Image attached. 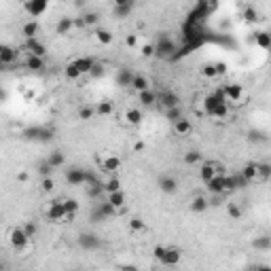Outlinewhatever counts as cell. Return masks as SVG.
Wrapping results in <instances>:
<instances>
[{
    "label": "cell",
    "instance_id": "obj_1",
    "mask_svg": "<svg viewBox=\"0 0 271 271\" xmlns=\"http://www.w3.org/2000/svg\"><path fill=\"white\" fill-rule=\"evenodd\" d=\"M203 114L205 117H212V119H229V106L227 102L223 100L221 91L216 93H208L203 98Z\"/></svg>",
    "mask_w": 271,
    "mask_h": 271
},
{
    "label": "cell",
    "instance_id": "obj_2",
    "mask_svg": "<svg viewBox=\"0 0 271 271\" xmlns=\"http://www.w3.org/2000/svg\"><path fill=\"white\" fill-rule=\"evenodd\" d=\"M221 95H223V100L227 102L229 108H242V106H246V102H248V91L242 85H237V83H227V85L221 89Z\"/></svg>",
    "mask_w": 271,
    "mask_h": 271
},
{
    "label": "cell",
    "instance_id": "obj_3",
    "mask_svg": "<svg viewBox=\"0 0 271 271\" xmlns=\"http://www.w3.org/2000/svg\"><path fill=\"white\" fill-rule=\"evenodd\" d=\"M153 256L157 259L161 265H178L180 259H182V250L176 248V246H163V244H157L153 248Z\"/></svg>",
    "mask_w": 271,
    "mask_h": 271
},
{
    "label": "cell",
    "instance_id": "obj_4",
    "mask_svg": "<svg viewBox=\"0 0 271 271\" xmlns=\"http://www.w3.org/2000/svg\"><path fill=\"white\" fill-rule=\"evenodd\" d=\"M6 240H9V246L15 250V252H28L32 248V240L23 231V227H13L9 231V235H6Z\"/></svg>",
    "mask_w": 271,
    "mask_h": 271
},
{
    "label": "cell",
    "instance_id": "obj_5",
    "mask_svg": "<svg viewBox=\"0 0 271 271\" xmlns=\"http://www.w3.org/2000/svg\"><path fill=\"white\" fill-rule=\"evenodd\" d=\"M45 216H47V221L53 223V225H64V223H68L66 212H64V205H62V197L51 199V202L45 205Z\"/></svg>",
    "mask_w": 271,
    "mask_h": 271
},
{
    "label": "cell",
    "instance_id": "obj_6",
    "mask_svg": "<svg viewBox=\"0 0 271 271\" xmlns=\"http://www.w3.org/2000/svg\"><path fill=\"white\" fill-rule=\"evenodd\" d=\"M98 165L108 174H119V170L123 167V159L117 153H104L98 155Z\"/></svg>",
    "mask_w": 271,
    "mask_h": 271
},
{
    "label": "cell",
    "instance_id": "obj_7",
    "mask_svg": "<svg viewBox=\"0 0 271 271\" xmlns=\"http://www.w3.org/2000/svg\"><path fill=\"white\" fill-rule=\"evenodd\" d=\"M227 170H225L223 163H218V161H203V163H199V180L205 184L210 178H214L216 174H225Z\"/></svg>",
    "mask_w": 271,
    "mask_h": 271
},
{
    "label": "cell",
    "instance_id": "obj_8",
    "mask_svg": "<svg viewBox=\"0 0 271 271\" xmlns=\"http://www.w3.org/2000/svg\"><path fill=\"white\" fill-rule=\"evenodd\" d=\"M240 174H242V178L246 180L248 184L263 182V178H261V163H259V161H248V163L240 170Z\"/></svg>",
    "mask_w": 271,
    "mask_h": 271
},
{
    "label": "cell",
    "instance_id": "obj_9",
    "mask_svg": "<svg viewBox=\"0 0 271 271\" xmlns=\"http://www.w3.org/2000/svg\"><path fill=\"white\" fill-rule=\"evenodd\" d=\"M51 6V0H25V4H23V9L25 13H28L30 17H41L47 13V9Z\"/></svg>",
    "mask_w": 271,
    "mask_h": 271
},
{
    "label": "cell",
    "instance_id": "obj_10",
    "mask_svg": "<svg viewBox=\"0 0 271 271\" xmlns=\"http://www.w3.org/2000/svg\"><path fill=\"white\" fill-rule=\"evenodd\" d=\"M121 121H123V125H127V127H138L142 121H144V114H142L140 108L130 106L121 113Z\"/></svg>",
    "mask_w": 271,
    "mask_h": 271
},
{
    "label": "cell",
    "instance_id": "obj_11",
    "mask_svg": "<svg viewBox=\"0 0 271 271\" xmlns=\"http://www.w3.org/2000/svg\"><path fill=\"white\" fill-rule=\"evenodd\" d=\"M87 170H81V167H70L66 170V182L70 186H81V184H87Z\"/></svg>",
    "mask_w": 271,
    "mask_h": 271
},
{
    "label": "cell",
    "instance_id": "obj_12",
    "mask_svg": "<svg viewBox=\"0 0 271 271\" xmlns=\"http://www.w3.org/2000/svg\"><path fill=\"white\" fill-rule=\"evenodd\" d=\"M178 104H180V98L174 91H161V93H157V104H155V106H159L161 111H167V108L178 106Z\"/></svg>",
    "mask_w": 271,
    "mask_h": 271
},
{
    "label": "cell",
    "instance_id": "obj_13",
    "mask_svg": "<svg viewBox=\"0 0 271 271\" xmlns=\"http://www.w3.org/2000/svg\"><path fill=\"white\" fill-rule=\"evenodd\" d=\"M157 186H159L161 193H165V195H174V193L178 191V180L174 176H170V174H163V176H159Z\"/></svg>",
    "mask_w": 271,
    "mask_h": 271
},
{
    "label": "cell",
    "instance_id": "obj_14",
    "mask_svg": "<svg viewBox=\"0 0 271 271\" xmlns=\"http://www.w3.org/2000/svg\"><path fill=\"white\" fill-rule=\"evenodd\" d=\"M17 60H19V51L15 47L0 45V64H2V66H11V64H15Z\"/></svg>",
    "mask_w": 271,
    "mask_h": 271
},
{
    "label": "cell",
    "instance_id": "obj_15",
    "mask_svg": "<svg viewBox=\"0 0 271 271\" xmlns=\"http://www.w3.org/2000/svg\"><path fill=\"white\" fill-rule=\"evenodd\" d=\"M23 49H25V53H28V55H38V57L47 55V47H45V45L38 41V36L36 38H25Z\"/></svg>",
    "mask_w": 271,
    "mask_h": 271
},
{
    "label": "cell",
    "instance_id": "obj_16",
    "mask_svg": "<svg viewBox=\"0 0 271 271\" xmlns=\"http://www.w3.org/2000/svg\"><path fill=\"white\" fill-rule=\"evenodd\" d=\"M62 205H64V212H66L68 223H72L74 218H76V214H79V210H81L79 199H74V197H62Z\"/></svg>",
    "mask_w": 271,
    "mask_h": 271
},
{
    "label": "cell",
    "instance_id": "obj_17",
    "mask_svg": "<svg viewBox=\"0 0 271 271\" xmlns=\"http://www.w3.org/2000/svg\"><path fill=\"white\" fill-rule=\"evenodd\" d=\"M210 193H214V195H227V184H225V174H216L214 178H210L208 182H205Z\"/></svg>",
    "mask_w": 271,
    "mask_h": 271
},
{
    "label": "cell",
    "instance_id": "obj_18",
    "mask_svg": "<svg viewBox=\"0 0 271 271\" xmlns=\"http://www.w3.org/2000/svg\"><path fill=\"white\" fill-rule=\"evenodd\" d=\"M106 202L113 205V208H117L119 210V214L123 212V208L127 205V195L123 193V189H119V191H113V193H106Z\"/></svg>",
    "mask_w": 271,
    "mask_h": 271
},
{
    "label": "cell",
    "instance_id": "obj_19",
    "mask_svg": "<svg viewBox=\"0 0 271 271\" xmlns=\"http://www.w3.org/2000/svg\"><path fill=\"white\" fill-rule=\"evenodd\" d=\"M174 53V43L167 36H159V41L155 43V55L159 57H170Z\"/></svg>",
    "mask_w": 271,
    "mask_h": 271
},
{
    "label": "cell",
    "instance_id": "obj_20",
    "mask_svg": "<svg viewBox=\"0 0 271 271\" xmlns=\"http://www.w3.org/2000/svg\"><path fill=\"white\" fill-rule=\"evenodd\" d=\"M72 64L76 66V70L81 72V76H89V72H91V68L95 66V60L89 55H83V57H74Z\"/></svg>",
    "mask_w": 271,
    "mask_h": 271
},
{
    "label": "cell",
    "instance_id": "obj_21",
    "mask_svg": "<svg viewBox=\"0 0 271 271\" xmlns=\"http://www.w3.org/2000/svg\"><path fill=\"white\" fill-rule=\"evenodd\" d=\"M174 134L180 136V138H186V136H191L193 134V123H191V119H186V117H180L178 121H174Z\"/></svg>",
    "mask_w": 271,
    "mask_h": 271
},
{
    "label": "cell",
    "instance_id": "obj_22",
    "mask_svg": "<svg viewBox=\"0 0 271 271\" xmlns=\"http://www.w3.org/2000/svg\"><path fill=\"white\" fill-rule=\"evenodd\" d=\"M74 17H60V22L55 23V34L57 36H68L70 32H74Z\"/></svg>",
    "mask_w": 271,
    "mask_h": 271
},
{
    "label": "cell",
    "instance_id": "obj_23",
    "mask_svg": "<svg viewBox=\"0 0 271 271\" xmlns=\"http://www.w3.org/2000/svg\"><path fill=\"white\" fill-rule=\"evenodd\" d=\"M98 19H100V15L95 11H87V13H83L81 17L74 19V25L76 28H91V25L98 23Z\"/></svg>",
    "mask_w": 271,
    "mask_h": 271
},
{
    "label": "cell",
    "instance_id": "obj_24",
    "mask_svg": "<svg viewBox=\"0 0 271 271\" xmlns=\"http://www.w3.org/2000/svg\"><path fill=\"white\" fill-rule=\"evenodd\" d=\"M151 79H148L146 74H136L134 72V79H132V85H130V89H134L136 93H140V91H146V89H151Z\"/></svg>",
    "mask_w": 271,
    "mask_h": 271
},
{
    "label": "cell",
    "instance_id": "obj_25",
    "mask_svg": "<svg viewBox=\"0 0 271 271\" xmlns=\"http://www.w3.org/2000/svg\"><path fill=\"white\" fill-rule=\"evenodd\" d=\"M93 41L98 43V45H102V47H108V45H113V41H114V34L111 30H106V28H98L93 32Z\"/></svg>",
    "mask_w": 271,
    "mask_h": 271
},
{
    "label": "cell",
    "instance_id": "obj_26",
    "mask_svg": "<svg viewBox=\"0 0 271 271\" xmlns=\"http://www.w3.org/2000/svg\"><path fill=\"white\" fill-rule=\"evenodd\" d=\"M127 229H130V233H134V235H142V233H146V231H148L146 223L142 221L140 216H132L130 221H127Z\"/></svg>",
    "mask_w": 271,
    "mask_h": 271
},
{
    "label": "cell",
    "instance_id": "obj_27",
    "mask_svg": "<svg viewBox=\"0 0 271 271\" xmlns=\"http://www.w3.org/2000/svg\"><path fill=\"white\" fill-rule=\"evenodd\" d=\"M191 212H195V214H203L205 210L210 208V202H208V197H203V195H195L191 199Z\"/></svg>",
    "mask_w": 271,
    "mask_h": 271
},
{
    "label": "cell",
    "instance_id": "obj_28",
    "mask_svg": "<svg viewBox=\"0 0 271 271\" xmlns=\"http://www.w3.org/2000/svg\"><path fill=\"white\" fill-rule=\"evenodd\" d=\"M114 114V104L111 100H102L95 104V117H111Z\"/></svg>",
    "mask_w": 271,
    "mask_h": 271
},
{
    "label": "cell",
    "instance_id": "obj_29",
    "mask_svg": "<svg viewBox=\"0 0 271 271\" xmlns=\"http://www.w3.org/2000/svg\"><path fill=\"white\" fill-rule=\"evenodd\" d=\"M138 102H140L142 106L151 108V106L157 104V93L153 91V87H151V89H146V91H140V93H138Z\"/></svg>",
    "mask_w": 271,
    "mask_h": 271
},
{
    "label": "cell",
    "instance_id": "obj_30",
    "mask_svg": "<svg viewBox=\"0 0 271 271\" xmlns=\"http://www.w3.org/2000/svg\"><path fill=\"white\" fill-rule=\"evenodd\" d=\"M38 32H41V28H38L36 19H30V22H25V23L22 25V34H23V38H36Z\"/></svg>",
    "mask_w": 271,
    "mask_h": 271
},
{
    "label": "cell",
    "instance_id": "obj_31",
    "mask_svg": "<svg viewBox=\"0 0 271 271\" xmlns=\"http://www.w3.org/2000/svg\"><path fill=\"white\" fill-rule=\"evenodd\" d=\"M25 68L32 70V72H41V70H45V57L28 55V60H25Z\"/></svg>",
    "mask_w": 271,
    "mask_h": 271
},
{
    "label": "cell",
    "instance_id": "obj_32",
    "mask_svg": "<svg viewBox=\"0 0 271 271\" xmlns=\"http://www.w3.org/2000/svg\"><path fill=\"white\" fill-rule=\"evenodd\" d=\"M254 45L259 47L261 51H267L271 47V36H269V32H256L254 34Z\"/></svg>",
    "mask_w": 271,
    "mask_h": 271
},
{
    "label": "cell",
    "instance_id": "obj_33",
    "mask_svg": "<svg viewBox=\"0 0 271 271\" xmlns=\"http://www.w3.org/2000/svg\"><path fill=\"white\" fill-rule=\"evenodd\" d=\"M132 79H134V72L130 68H121L117 72V85L119 87H130L132 85Z\"/></svg>",
    "mask_w": 271,
    "mask_h": 271
},
{
    "label": "cell",
    "instance_id": "obj_34",
    "mask_svg": "<svg viewBox=\"0 0 271 271\" xmlns=\"http://www.w3.org/2000/svg\"><path fill=\"white\" fill-rule=\"evenodd\" d=\"M47 163L53 167V170H60V167H64V163H66V157H64L62 151H53L47 157Z\"/></svg>",
    "mask_w": 271,
    "mask_h": 271
},
{
    "label": "cell",
    "instance_id": "obj_35",
    "mask_svg": "<svg viewBox=\"0 0 271 271\" xmlns=\"http://www.w3.org/2000/svg\"><path fill=\"white\" fill-rule=\"evenodd\" d=\"M102 189H104V195H106V193H113V191H119L121 189V180H119L117 174H113L108 180H104V182H102Z\"/></svg>",
    "mask_w": 271,
    "mask_h": 271
},
{
    "label": "cell",
    "instance_id": "obj_36",
    "mask_svg": "<svg viewBox=\"0 0 271 271\" xmlns=\"http://www.w3.org/2000/svg\"><path fill=\"white\" fill-rule=\"evenodd\" d=\"M199 74L203 76V79H208V81H214L218 79V74H216V68H214V62H205L202 70H199Z\"/></svg>",
    "mask_w": 271,
    "mask_h": 271
},
{
    "label": "cell",
    "instance_id": "obj_37",
    "mask_svg": "<svg viewBox=\"0 0 271 271\" xmlns=\"http://www.w3.org/2000/svg\"><path fill=\"white\" fill-rule=\"evenodd\" d=\"M163 114H165V119L170 121V123H174V121H178L180 117H184L182 114V106H172V108H167V111H163Z\"/></svg>",
    "mask_w": 271,
    "mask_h": 271
},
{
    "label": "cell",
    "instance_id": "obj_38",
    "mask_svg": "<svg viewBox=\"0 0 271 271\" xmlns=\"http://www.w3.org/2000/svg\"><path fill=\"white\" fill-rule=\"evenodd\" d=\"M64 76H66L68 81H79L81 79V72L76 70V66H74L72 62H68V66L64 68Z\"/></svg>",
    "mask_w": 271,
    "mask_h": 271
},
{
    "label": "cell",
    "instance_id": "obj_39",
    "mask_svg": "<svg viewBox=\"0 0 271 271\" xmlns=\"http://www.w3.org/2000/svg\"><path fill=\"white\" fill-rule=\"evenodd\" d=\"M184 163L186 165H199V163H202V153H199V151L184 153Z\"/></svg>",
    "mask_w": 271,
    "mask_h": 271
},
{
    "label": "cell",
    "instance_id": "obj_40",
    "mask_svg": "<svg viewBox=\"0 0 271 271\" xmlns=\"http://www.w3.org/2000/svg\"><path fill=\"white\" fill-rule=\"evenodd\" d=\"M81 246L83 248H98L100 246V240H98V237H95V235H81Z\"/></svg>",
    "mask_w": 271,
    "mask_h": 271
},
{
    "label": "cell",
    "instance_id": "obj_41",
    "mask_svg": "<svg viewBox=\"0 0 271 271\" xmlns=\"http://www.w3.org/2000/svg\"><path fill=\"white\" fill-rule=\"evenodd\" d=\"M53 189H55V180H53V176H43V180H41V191L43 193H53Z\"/></svg>",
    "mask_w": 271,
    "mask_h": 271
},
{
    "label": "cell",
    "instance_id": "obj_42",
    "mask_svg": "<svg viewBox=\"0 0 271 271\" xmlns=\"http://www.w3.org/2000/svg\"><path fill=\"white\" fill-rule=\"evenodd\" d=\"M95 117V106H81L79 108V119L83 121H91Z\"/></svg>",
    "mask_w": 271,
    "mask_h": 271
},
{
    "label": "cell",
    "instance_id": "obj_43",
    "mask_svg": "<svg viewBox=\"0 0 271 271\" xmlns=\"http://www.w3.org/2000/svg\"><path fill=\"white\" fill-rule=\"evenodd\" d=\"M227 212H229V216L233 218V221H237V218H242V214H244V212H242V208H240V205H237L235 202L227 203Z\"/></svg>",
    "mask_w": 271,
    "mask_h": 271
},
{
    "label": "cell",
    "instance_id": "obj_44",
    "mask_svg": "<svg viewBox=\"0 0 271 271\" xmlns=\"http://www.w3.org/2000/svg\"><path fill=\"white\" fill-rule=\"evenodd\" d=\"M132 11H134V4H123V6H114V15L121 17V19H125L127 15H132Z\"/></svg>",
    "mask_w": 271,
    "mask_h": 271
},
{
    "label": "cell",
    "instance_id": "obj_45",
    "mask_svg": "<svg viewBox=\"0 0 271 271\" xmlns=\"http://www.w3.org/2000/svg\"><path fill=\"white\" fill-rule=\"evenodd\" d=\"M23 231H25V233H28V237H30V240H34V237H36V233H38V225H36L34 221H28V223L23 225Z\"/></svg>",
    "mask_w": 271,
    "mask_h": 271
},
{
    "label": "cell",
    "instance_id": "obj_46",
    "mask_svg": "<svg viewBox=\"0 0 271 271\" xmlns=\"http://www.w3.org/2000/svg\"><path fill=\"white\" fill-rule=\"evenodd\" d=\"M256 19H259V13H256V9L248 6V9L244 11V22H246V23H254Z\"/></svg>",
    "mask_w": 271,
    "mask_h": 271
},
{
    "label": "cell",
    "instance_id": "obj_47",
    "mask_svg": "<svg viewBox=\"0 0 271 271\" xmlns=\"http://www.w3.org/2000/svg\"><path fill=\"white\" fill-rule=\"evenodd\" d=\"M138 51H140V55H142V57H153V55H155V45H153V43L140 45Z\"/></svg>",
    "mask_w": 271,
    "mask_h": 271
},
{
    "label": "cell",
    "instance_id": "obj_48",
    "mask_svg": "<svg viewBox=\"0 0 271 271\" xmlns=\"http://www.w3.org/2000/svg\"><path fill=\"white\" fill-rule=\"evenodd\" d=\"M125 45H127L130 49H138L140 45H142V43H140V36H138V34H127Z\"/></svg>",
    "mask_w": 271,
    "mask_h": 271
},
{
    "label": "cell",
    "instance_id": "obj_49",
    "mask_svg": "<svg viewBox=\"0 0 271 271\" xmlns=\"http://www.w3.org/2000/svg\"><path fill=\"white\" fill-rule=\"evenodd\" d=\"M106 74V68L102 66V64L95 62V66L91 68V72H89V76H93V79H100V76H104Z\"/></svg>",
    "mask_w": 271,
    "mask_h": 271
},
{
    "label": "cell",
    "instance_id": "obj_50",
    "mask_svg": "<svg viewBox=\"0 0 271 271\" xmlns=\"http://www.w3.org/2000/svg\"><path fill=\"white\" fill-rule=\"evenodd\" d=\"M38 174H41V176H51V174H53V167H51L47 161H43L41 165H38V170H36Z\"/></svg>",
    "mask_w": 271,
    "mask_h": 271
},
{
    "label": "cell",
    "instance_id": "obj_51",
    "mask_svg": "<svg viewBox=\"0 0 271 271\" xmlns=\"http://www.w3.org/2000/svg\"><path fill=\"white\" fill-rule=\"evenodd\" d=\"M214 68H216V74L218 76H223V74H227V62H214Z\"/></svg>",
    "mask_w": 271,
    "mask_h": 271
},
{
    "label": "cell",
    "instance_id": "obj_52",
    "mask_svg": "<svg viewBox=\"0 0 271 271\" xmlns=\"http://www.w3.org/2000/svg\"><path fill=\"white\" fill-rule=\"evenodd\" d=\"M254 248H259V250H269V240H267V237L254 240Z\"/></svg>",
    "mask_w": 271,
    "mask_h": 271
},
{
    "label": "cell",
    "instance_id": "obj_53",
    "mask_svg": "<svg viewBox=\"0 0 271 271\" xmlns=\"http://www.w3.org/2000/svg\"><path fill=\"white\" fill-rule=\"evenodd\" d=\"M269 174H271V170H269V163H261V178H263V182L269 178Z\"/></svg>",
    "mask_w": 271,
    "mask_h": 271
},
{
    "label": "cell",
    "instance_id": "obj_54",
    "mask_svg": "<svg viewBox=\"0 0 271 271\" xmlns=\"http://www.w3.org/2000/svg\"><path fill=\"white\" fill-rule=\"evenodd\" d=\"M28 178H30L28 172H19V174H17V180H19V182H28Z\"/></svg>",
    "mask_w": 271,
    "mask_h": 271
},
{
    "label": "cell",
    "instance_id": "obj_55",
    "mask_svg": "<svg viewBox=\"0 0 271 271\" xmlns=\"http://www.w3.org/2000/svg\"><path fill=\"white\" fill-rule=\"evenodd\" d=\"M123 4H134V0H114V6H123Z\"/></svg>",
    "mask_w": 271,
    "mask_h": 271
},
{
    "label": "cell",
    "instance_id": "obj_56",
    "mask_svg": "<svg viewBox=\"0 0 271 271\" xmlns=\"http://www.w3.org/2000/svg\"><path fill=\"white\" fill-rule=\"evenodd\" d=\"M136 151H138V153L144 151V144H142V142H134V153H136Z\"/></svg>",
    "mask_w": 271,
    "mask_h": 271
},
{
    "label": "cell",
    "instance_id": "obj_57",
    "mask_svg": "<svg viewBox=\"0 0 271 271\" xmlns=\"http://www.w3.org/2000/svg\"><path fill=\"white\" fill-rule=\"evenodd\" d=\"M0 254H2V252H0Z\"/></svg>",
    "mask_w": 271,
    "mask_h": 271
}]
</instances>
